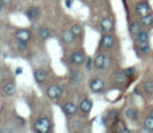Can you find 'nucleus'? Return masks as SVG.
<instances>
[{"label": "nucleus", "mask_w": 153, "mask_h": 133, "mask_svg": "<svg viewBox=\"0 0 153 133\" xmlns=\"http://www.w3.org/2000/svg\"><path fill=\"white\" fill-rule=\"evenodd\" d=\"M51 128H53L51 122L47 116L38 117L33 123V131L37 133H49Z\"/></svg>", "instance_id": "nucleus-1"}, {"label": "nucleus", "mask_w": 153, "mask_h": 133, "mask_svg": "<svg viewBox=\"0 0 153 133\" xmlns=\"http://www.w3.org/2000/svg\"><path fill=\"white\" fill-rule=\"evenodd\" d=\"M110 64H111V60H110V58H109L108 55H105V54H98V55L93 59V65H94V67H96L97 69H99V71H105L106 68H109Z\"/></svg>", "instance_id": "nucleus-2"}, {"label": "nucleus", "mask_w": 153, "mask_h": 133, "mask_svg": "<svg viewBox=\"0 0 153 133\" xmlns=\"http://www.w3.org/2000/svg\"><path fill=\"white\" fill-rule=\"evenodd\" d=\"M62 93H63L62 87L59 86V85H56V84H51V85H49L48 89H47V95H48V97H49L50 99H54V101L60 99V98L62 97Z\"/></svg>", "instance_id": "nucleus-3"}, {"label": "nucleus", "mask_w": 153, "mask_h": 133, "mask_svg": "<svg viewBox=\"0 0 153 133\" xmlns=\"http://www.w3.org/2000/svg\"><path fill=\"white\" fill-rule=\"evenodd\" d=\"M85 61H86V56L81 50H76L69 55V62L74 66H81Z\"/></svg>", "instance_id": "nucleus-4"}, {"label": "nucleus", "mask_w": 153, "mask_h": 133, "mask_svg": "<svg viewBox=\"0 0 153 133\" xmlns=\"http://www.w3.org/2000/svg\"><path fill=\"white\" fill-rule=\"evenodd\" d=\"M135 13L139 16V17H143V16H147L151 13V7L148 5L147 1L142 0V1H139L136 5H135Z\"/></svg>", "instance_id": "nucleus-5"}, {"label": "nucleus", "mask_w": 153, "mask_h": 133, "mask_svg": "<svg viewBox=\"0 0 153 133\" xmlns=\"http://www.w3.org/2000/svg\"><path fill=\"white\" fill-rule=\"evenodd\" d=\"M104 86H105V84H104V80L102 78L96 77L90 81V89L92 92H96V93L102 92L104 90Z\"/></svg>", "instance_id": "nucleus-6"}, {"label": "nucleus", "mask_w": 153, "mask_h": 133, "mask_svg": "<svg viewBox=\"0 0 153 133\" xmlns=\"http://www.w3.org/2000/svg\"><path fill=\"white\" fill-rule=\"evenodd\" d=\"M100 47L104 48V49H110L114 47L115 44V37L110 34H104L102 37H100V42H99Z\"/></svg>", "instance_id": "nucleus-7"}, {"label": "nucleus", "mask_w": 153, "mask_h": 133, "mask_svg": "<svg viewBox=\"0 0 153 133\" xmlns=\"http://www.w3.org/2000/svg\"><path fill=\"white\" fill-rule=\"evenodd\" d=\"M99 25H100V30H102L103 32H110V31L114 29V20H112L111 18L106 17V18H103V19L100 20Z\"/></svg>", "instance_id": "nucleus-8"}, {"label": "nucleus", "mask_w": 153, "mask_h": 133, "mask_svg": "<svg viewBox=\"0 0 153 133\" xmlns=\"http://www.w3.org/2000/svg\"><path fill=\"white\" fill-rule=\"evenodd\" d=\"M75 35L72 32V30L69 29V30H65V31H62V34H61V41L63 42V43H66V44H69V43H73L74 41H75Z\"/></svg>", "instance_id": "nucleus-9"}, {"label": "nucleus", "mask_w": 153, "mask_h": 133, "mask_svg": "<svg viewBox=\"0 0 153 133\" xmlns=\"http://www.w3.org/2000/svg\"><path fill=\"white\" fill-rule=\"evenodd\" d=\"M76 110H78V107L72 103V102H67L66 104H63L62 107V111L67 115V116H73L76 114Z\"/></svg>", "instance_id": "nucleus-10"}, {"label": "nucleus", "mask_w": 153, "mask_h": 133, "mask_svg": "<svg viewBox=\"0 0 153 133\" xmlns=\"http://www.w3.org/2000/svg\"><path fill=\"white\" fill-rule=\"evenodd\" d=\"M16 40H24V41H29L31 37V34L27 29H18L14 34Z\"/></svg>", "instance_id": "nucleus-11"}, {"label": "nucleus", "mask_w": 153, "mask_h": 133, "mask_svg": "<svg viewBox=\"0 0 153 133\" xmlns=\"http://www.w3.org/2000/svg\"><path fill=\"white\" fill-rule=\"evenodd\" d=\"M33 77H35V80H36L38 84L44 83L45 79H47V72H45V69H43V68H37V69H35V72H33Z\"/></svg>", "instance_id": "nucleus-12"}, {"label": "nucleus", "mask_w": 153, "mask_h": 133, "mask_svg": "<svg viewBox=\"0 0 153 133\" xmlns=\"http://www.w3.org/2000/svg\"><path fill=\"white\" fill-rule=\"evenodd\" d=\"M79 109L84 113V114H88L92 110V102L88 98H84L81 99V102L79 103Z\"/></svg>", "instance_id": "nucleus-13"}, {"label": "nucleus", "mask_w": 153, "mask_h": 133, "mask_svg": "<svg viewBox=\"0 0 153 133\" xmlns=\"http://www.w3.org/2000/svg\"><path fill=\"white\" fill-rule=\"evenodd\" d=\"M25 14H26V17L29 18V20L35 22V20L39 17V10H38L37 7H29V8L26 10Z\"/></svg>", "instance_id": "nucleus-14"}, {"label": "nucleus", "mask_w": 153, "mask_h": 133, "mask_svg": "<svg viewBox=\"0 0 153 133\" xmlns=\"http://www.w3.org/2000/svg\"><path fill=\"white\" fill-rule=\"evenodd\" d=\"M2 92L7 96H12L16 92V84L13 81H7L2 86Z\"/></svg>", "instance_id": "nucleus-15"}, {"label": "nucleus", "mask_w": 153, "mask_h": 133, "mask_svg": "<svg viewBox=\"0 0 153 133\" xmlns=\"http://www.w3.org/2000/svg\"><path fill=\"white\" fill-rule=\"evenodd\" d=\"M124 116H126L128 120L136 121L137 117H139V113H137V110L134 109V108H127L126 111H124Z\"/></svg>", "instance_id": "nucleus-16"}, {"label": "nucleus", "mask_w": 153, "mask_h": 133, "mask_svg": "<svg viewBox=\"0 0 153 133\" xmlns=\"http://www.w3.org/2000/svg\"><path fill=\"white\" fill-rule=\"evenodd\" d=\"M137 43V48L143 54V55H148L151 53V46L148 43V41H145V42H136Z\"/></svg>", "instance_id": "nucleus-17"}, {"label": "nucleus", "mask_w": 153, "mask_h": 133, "mask_svg": "<svg viewBox=\"0 0 153 133\" xmlns=\"http://www.w3.org/2000/svg\"><path fill=\"white\" fill-rule=\"evenodd\" d=\"M37 34H38V37L41 38V40H48L49 37H50V35H51V32H50V30L48 29V28H45V26H42V28H39L38 29V31H37Z\"/></svg>", "instance_id": "nucleus-18"}, {"label": "nucleus", "mask_w": 153, "mask_h": 133, "mask_svg": "<svg viewBox=\"0 0 153 133\" xmlns=\"http://www.w3.org/2000/svg\"><path fill=\"white\" fill-rule=\"evenodd\" d=\"M134 38L136 42H145V41H148V34L146 30H140L139 32H136L134 35Z\"/></svg>", "instance_id": "nucleus-19"}, {"label": "nucleus", "mask_w": 153, "mask_h": 133, "mask_svg": "<svg viewBox=\"0 0 153 133\" xmlns=\"http://www.w3.org/2000/svg\"><path fill=\"white\" fill-rule=\"evenodd\" d=\"M141 23L140 22H131L130 24H129V34L130 35H135L136 32H139L140 30H141Z\"/></svg>", "instance_id": "nucleus-20"}, {"label": "nucleus", "mask_w": 153, "mask_h": 133, "mask_svg": "<svg viewBox=\"0 0 153 133\" xmlns=\"http://www.w3.org/2000/svg\"><path fill=\"white\" fill-rule=\"evenodd\" d=\"M129 79V77L122 71V72H117L116 74H115V81L116 83H118V84H124V83H127V80Z\"/></svg>", "instance_id": "nucleus-21"}, {"label": "nucleus", "mask_w": 153, "mask_h": 133, "mask_svg": "<svg viewBox=\"0 0 153 133\" xmlns=\"http://www.w3.org/2000/svg\"><path fill=\"white\" fill-rule=\"evenodd\" d=\"M140 23H141V25H142V26H145V28L153 25V16L149 13V14H147V16H143V17H141V19H140Z\"/></svg>", "instance_id": "nucleus-22"}, {"label": "nucleus", "mask_w": 153, "mask_h": 133, "mask_svg": "<svg viewBox=\"0 0 153 133\" xmlns=\"http://www.w3.org/2000/svg\"><path fill=\"white\" fill-rule=\"evenodd\" d=\"M143 127L148 132H153V116L149 115L143 120Z\"/></svg>", "instance_id": "nucleus-23"}, {"label": "nucleus", "mask_w": 153, "mask_h": 133, "mask_svg": "<svg viewBox=\"0 0 153 133\" xmlns=\"http://www.w3.org/2000/svg\"><path fill=\"white\" fill-rule=\"evenodd\" d=\"M143 90L147 95H153V80L148 79L143 83Z\"/></svg>", "instance_id": "nucleus-24"}, {"label": "nucleus", "mask_w": 153, "mask_h": 133, "mask_svg": "<svg viewBox=\"0 0 153 133\" xmlns=\"http://www.w3.org/2000/svg\"><path fill=\"white\" fill-rule=\"evenodd\" d=\"M71 30H72V32H73L76 37L81 36L82 32H84V29H82V26H81L80 24H73L72 28H71Z\"/></svg>", "instance_id": "nucleus-25"}, {"label": "nucleus", "mask_w": 153, "mask_h": 133, "mask_svg": "<svg viewBox=\"0 0 153 133\" xmlns=\"http://www.w3.org/2000/svg\"><path fill=\"white\" fill-rule=\"evenodd\" d=\"M118 117H120V113L117 111V110H115V109H111L109 113H108V120H110V121H117L118 120Z\"/></svg>", "instance_id": "nucleus-26"}, {"label": "nucleus", "mask_w": 153, "mask_h": 133, "mask_svg": "<svg viewBox=\"0 0 153 133\" xmlns=\"http://www.w3.org/2000/svg\"><path fill=\"white\" fill-rule=\"evenodd\" d=\"M27 48V41L24 40H17V49L19 52H24Z\"/></svg>", "instance_id": "nucleus-27"}, {"label": "nucleus", "mask_w": 153, "mask_h": 133, "mask_svg": "<svg viewBox=\"0 0 153 133\" xmlns=\"http://www.w3.org/2000/svg\"><path fill=\"white\" fill-rule=\"evenodd\" d=\"M123 72H124V73L130 78V77L136 72V69H135L134 67H128V68H124V69H123Z\"/></svg>", "instance_id": "nucleus-28"}, {"label": "nucleus", "mask_w": 153, "mask_h": 133, "mask_svg": "<svg viewBox=\"0 0 153 133\" xmlns=\"http://www.w3.org/2000/svg\"><path fill=\"white\" fill-rule=\"evenodd\" d=\"M92 64H93V59H91V58L86 59V69H87V71H91Z\"/></svg>", "instance_id": "nucleus-29"}, {"label": "nucleus", "mask_w": 153, "mask_h": 133, "mask_svg": "<svg viewBox=\"0 0 153 133\" xmlns=\"http://www.w3.org/2000/svg\"><path fill=\"white\" fill-rule=\"evenodd\" d=\"M0 2H1L2 5H10V4L12 2V0H0Z\"/></svg>", "instance_id": "nucleus-30"}, {"label": "nucleus", "mask_w": 153, "mask_h": 133, "mask_svg": "<svg viewBox=\"0 0 153 133\" xmlns=\"http://www.w3.org/2000/svg\"><path fill=\"white\" fill-rule=\"evenodd\" d=\"M66 7L71 8L72 7V0H66Z\"/></svg>", "instance_id": "nucleus-31"}, {"label": "nucleus", "mask_w": 153, "mask_h": 133, "mask_svg": "<svg viewBox=\"0 0 153 133\" xmlns=\"http://www.w3.org/2000/svg\"><path fill=\"white\" fill-rule=\"evenodd\" d=\"M22 72H23V68H22V67H18V68L16 69V74H22Z\"/></svg>", "instance_id": "nucleus-32"}, {"label": "nucleus", "mask_w": 153, "mask_h": 133, "mask_svg": "<svg viewBox=\"0 0 153 133\" xmlns=\"http://www.w3.org/2000/svg\"><path fill=\"white\" fill-rule=\"evenodd\" d=\"M2 7H4V5H2V4H1V2H0V12H1V11H2Z\"/></svg>", "instance_id": "nucleus-33"}, {"label": "nucleus", "mask_w": 153, "mask_h": 133, "mask_svg": "<svg viewBox=\"0 0 153 133\" xmlns=\"http://www.w3.org/2000/svg\"><path fill=\"white\" fill-rule=\"evenodd\" d=\"M151 115H152V116H153V109H152V110H151Z\"/></svg>", "instance_id": "nucleus-34"}, {"label": "nucleus", "mask_w": 153, "mask_h": 133, "mask_svg": "<svg viewBox=\"0 0 153 133\" xmlns=\"http://www.w3.org/2000/svg\"><path fill=\"white\" fill-rule=\"evenodd\" d=\"M0 55H1V47H0Z\"/></svg>", "instance_id": "nucleus-35"}, {"label": "nucleus", "mask_w": 153, "mask_h": 133, "mask_svg": "<svg viewBox=\"0 0 153 133\" xmlns=\"http://www.w3.org/2000/svg\"><path fill=\"white\" fill-rule=\"evenodd\" d=\"M0 132H1V129H0Z\"/></svg>", "instance_id": "nucleus-36"}]
</instances>
